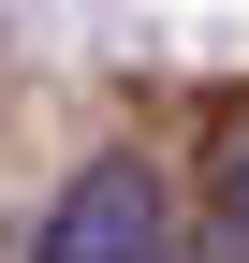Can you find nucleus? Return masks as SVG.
Listing matches in <instances>:
<instances>
[{
	"label": "nucleus",
	"mask_w": 249,
	"mask_h": 263,
	"mask_svg": "<svg viewBox=\"0 0 249 263\" xmlns=\"http://www.w3.org/2000/svg\"><path fill=\"white\" fill-rule=\"evenodd\" d=\"M29 263H176L162 176H147V161H88V176L44 205V249H29Z\"/></svg>",
	"instance_id": "obj_1"
},
{
	"label": "nucleus",
	"mask_w": 249,
	"mask_h": 263,
	"mask_svg": "<svg viewBox=\"0 0 249 263\" xmlns=\"http://www.w3.org/2000/svg\"><path fill=\"white\" fill-rule=\"evenodd\" d=\"M220 234H249V132L220 146Z\"/></svg>",
	"instance_id": "obj_2"
}]
</instances>
